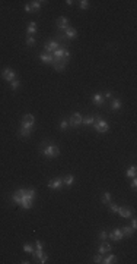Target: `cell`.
I'll list each match as a JSON object with an SVG mask.
<instances>
[{
    "label": "cell",
    "instance_id": "6da1fadb",
    "mask_svg": "<svg viewBox=\"0 0 137 264\" xmlns=\"http://www.w3.org/2000/svg\"><path fill=\"white\" fill-rule=\"evenodd\" d=\"M22 198L35 200V198H37V191H35L34 188H28V189H24V188H21V189L15 191V194L12 195V201H13L15 204H21Z\"/></svg>",
    "mask_w": 137,
    "mask_h": 264
},
{
    "label": "cell",
    "instance_id": "7a4b0ae2",
    "mask_svg": "<svg viewBox=\"0 0 137 264\" xmlns=\"http://www.w3.org/2000/svg\"><path fill=\"white\" fill-rule=\"evenodd\" d=\"M94 129H95L96 132H99V134H107L108 131H110V125H108V122L104 119V117H101V116H96V120L95 123H94Z\"/></svg>",
    "mask_w": 137,
    "mask_h": 264
},
{
    "label": "cell",
    "instance_id": "3957f363",
    "mask_svg": "<svg viewBox=\"0 0 137 264\" xmlns=\"http://www.w3.org/2000/svg\"><path fill=\"white\" fill-rule=\"evenodd\" d=\"M34 126H35V116L31 114V113L24 114V117L21 120V128L22 129H28V131H32Z\"/></svg>",
    "mask_w": 137,
    "mask_h": 264
},
{
    "label": "cell",
    "instance_id": "277c9868",
    "mask_svg": "<svg viewBox=\"0 0 137 264\" xmlns=\"http://www.w3.org/2000/svg\"><path fill=\"white\" fill-rule=\"evenodd\" d=\"M41 153L47 157V159H55L58 154H60V148L54 145V144H50V145H47L45 148H42Z\"/></svg>",
    "mask_w": 137,
    "mask_h": 264
},
{
    "label": "cell",
    "instance_id": "5b68a950",
    "mask_svg": "<svg viewBox=\"0 0 137 264\" xmlns=\"http://www.w3.org/2000/svg\"><path fill=\"white\" fill-rule=\"evenodd\" d=\"M82 114L80 113H73V116L70 117V119H67V122H68V126H71V128H79V126L82 125Z\"/></svg>",
    "mask_w": 137,
    "mask_h": 264
},
{
    "label": "cell",
    "instance_id": "8992f818",
    "mask_svg": "<svg viewBox=\"0 0 137 264\" xmlns=\"http://www.w3.org/2000/svg\"><path fill=\"white\" fill-rule=\"evenodd\" d=\"M1 78L7 82H12L13 79H16V72L12 68H4L1 70Z\"/></svg>",
    "mask_w": 137,
    "mask_h": 264
},
{
    "label": "cell",
    "instance_id": "52a82bcc",
    "mask_svg": "<svg viewBox=\"0 0 137 264\" xmlns=\"http://www.w3.org/2000/svg\"><path fill=\"white\" fill-rule=\"evenodd\" d=\"M60 47V44H58V41H55V40H51V41H48V43H45L44 44V50H45V53H53V52H55L57 49Z\"/></svg>",
    "mask_w": 137,
    "mask_h": 264
},
{
    "label": "cell",
    "instance_id": "ba28073f",
    "mask_svg": "<svg viewBox=\"0 0 137 264\" xmlns=\"http://www.w3.org/2000/svg\"><path fill=\"white\" fill-rule=\"evenodd\" d=\"M61 186H63V178H54V179H51V181L48 182V188H50V189H57V191H60Z\"/></svg>",
    "mask_w": 137,
    "mask_h": 264
},
{
    "label": "cell",
    "instance_id": "9c48e42d",
    "mask_svg": "<svg viewBox=\"0 0 137 264\" xmlns=\"http://www.w3.org/2000/svg\"><path fill=\"white\" fill-rule=\"evenodd\" d=\"M55 24H57L58 29H63V31H66L67 28H70V22H68V19L66 16H60V18L55 21Z\"/></svg>",
    "mask_w": 137,
    "mask_h": 264
},
{
    "label": "cell",
    "instance_id": "30bf717a",
    "mask_svg": "<svg viewBox=\"0 0 137 264\" xmlns=\"http://www.w3.org/2000/svg\"><path fill=\"white\" fill-rule=\"evenodd\" d=\"M108 238H111L114 242H120V241L124 239V235L121 232V229H114L111 233H108Z\"/></svg>",
    "mask_w": 137,
    "mask_h": 264
},
{
    "label": "cell",
    "instance_id": "8fae6325",
    "mask_svg": "<svg viewBox=\"0 0 137 264\" xmlns=\"http://www.w3.org/2000/svg\"><path fill=\"white\" fill-rule=\"evenodd\" d=\"M76 37H77V31H76L74 28L70 27V28H67V29L64 31V34H63L60 38H68V40H74Z\"/></svg>",
    "mask_w": 137,
    "mask_h": 264
},
{
    "label": "cell",
    "instance_id": "7c38bea8",
    "mask_svg": "<svg viewBox=\"0 0 137 264\" xmlns=\"http://www.w3.org/2000/svg\"><path fill=\"white\" fill-rule=\"evenodd\" d=\"M92 103H94L95 106H102V104L105 103L104 94H101V93H95V94L92 96Z\"/></svg>",
    "mask_w": 137,
    "mask_h": 264
},
{
    "label": "cell",
    "instance_id": "4fadbf2b",
    "mask_svg": "<svg viewBox=\"0 0 137 264\" xmlns=\"http://www.w3.org/2000/svg\"><path fill=\"white\" fill-rule=\"evenodd\" d=\"M111 250H112V247H111L108 242H105V241H102V244L99 245V248H98V252L99 254H102V255H105V254H108V252H111Z\"/></svg>",
    "mask_w": 137,
    "mask_h": 264
},
{
    "label": "cell",
    "instance_id": "5bb4252c",
    "mask_svg": "<svg viewBox=\"0 0 137 264\" xmlns=\"http://www.w3.org/2000/svg\"><path fill=\"white\" fill-rule=\"evenodd\" d=\"M40 59H41L44 63H47V65H53V62H54V59H53V55H50V53H41L40 55Z\"/></svg>",
    "mask_w": 137,
    "mask_h": 264
},
{
    "label": "cell",
    "instance_id": "9a60e30c",
    "mask_svg": "<svg viewBox=\"0 0 137 264\" xmlns=\"http://www.w3.org/2000/svg\"><path fill=\"white\" fill-rule=\"evenodd\" d=\"M118 214L123 217V219H130L133 214H131V210L127 209V207H120L118 209Z\"/></svg>",
    "mask_w": 137,
    "mask_h": 264
},
{
    "label": "cell",
    "instance_id": "2e32d148",
    "mask_svg": "<svg viewBox=\"0 0 137 264\" xmlns=\"http://www.w3.org/2000/svg\"><path fill=\"white\" fill-rule=\"evenodd\" d=\"M120 109H121V100L120 98H112L111 100V110L118 111Z\"/></svg>",
    "mask_w": 137,
    "mask_h": 264
},
{
    "label": "cell",
    "instance_id": "e0dca14e",
    "mask_svg": "<svg viewBox=\"0 0 137 264\" xmlns=\"http://www.w3.org/2000/svg\"><path fill=\"white\" fill-rule=\"evenodd\" d=\"M37 31H38V27H37V22H29L27 27V32L29 35H34V34H37Z\"/></svg>",
    "mask_w": 137,
    "mask_h": 264
},
{
    "label": "cell",
    "instance_id": "ac0fdd59",
    "mask_svg": "<svg viewBox=\"0 0 137 264\" xmlns=\"http://www.w3.org/2000/svg\"><path fill=\"white\" fill-rule=\"evenodd\" d=\"M136 173H137V169H136V166L133 165V166H130L128 169H127V172H125V176L127 178H136Z\"/></svg>",
    "mask_w": 137,
    "mask_h": 264
},
{
    "label": "cell",
    "instance_id": "d6986e66",
    "mask_svg": "<svg viewBox=\"0 0 137 264\" xmlns=\"http://www.w3.org/2000/svg\"><path fill=\"white\" fill-rule=\"evenodd\" d=\"M95 120H96L95 116H88V117H83V119H82V125L91 126V125H94V123H95Z\"/></svg>",
    "mask_w": 137,
    "mask_h": 264
},
{
    "label": "cell",
    "instance_id": "ffe728a7",
    "mask_svg": "<svg viewBox=\"0 0 137 264\" xmlns=\"http://www.w3.org/2000/svg\"><path fill=\"white\" fill-rule=\"evenodd\" d=\"M73 182H74V176H73V175H67V176L63 178V185H64V186H71Z\"/></svg>",
    "mask_w": 137,
    "mask_h": 264
},
{
    "label": "cell",
    "instance_id": "44dd1931",
    "mask_svg": "<svg viewBox=\"0 0 137 264\" xmlns=\"http://www.w3.org/2000/svg\"><path fill=\"white\" fill-rule=\"evenodd\" d=\"M53 68H54L55 70H58V72H61V70H64V68H66V63L64 62H53V65H51Z\"/></svg>",
    "mask_w": 137,
    "mask_h": 264
},
{
    "label": "cell",
    "instance_id": "7402d4cb",
    "mask_svg": "<svg viewBox=\"0 0 137 264\" xmlns=\"http://www.w3.org/2000/svg\"><path fill=\"white\" fill-rule=\"evenodd\" d=\"M121 232H123V235H124V238H130L133 233H134V230L130 227V226H124L123 229H121Z\"/></svg>",
    "mask_w": 137,
    "mask_h": 264
},
{
    "label": "cell",
    "instance_id": "603a6c76",
    "mask_svg": "<svg viewBox=\"0 0 137 264\" xmlns=\"http://www.w3.org/2000/svg\"><path fill=\"white\" fill-rule=\"evenodd\" d=\"M115 260H117V255L111 254L108 257H104V258H102V264H111V263H114Z\"/></svg>",
    "mask_w": 137,
    "mask_h": 264
},
{
    "label": "cell",
    "instance_id": "cb8c5ba5",
    "mask_svg": "<svg viewBox=\"0 0 137 264\" xmlns=\"http://www.w3.org/2000/svg\"><path fill=\"white\" fill-rule=\"evenodd\" d=\"M101 200H102V203H104V204H108V203H111L112 197H111V194L108 192V191H105V192L102 194V197H101Z\"/></svg>",
    "mask_w": 137,
    "mask_h": 264
},
{
    "label": "cell",
    "instance_id": "d4e9b609",
    "mask_svg": "<svg viewBox=\"0 0 137 264\" xmlns=\"http://www.w3.org/2000/svg\"><path fill=\"white\" fill-rule=\"evenodd\" d=\"M35 43H37V40H35V37H34V35H28L27 40H25L27 47H32V46H35Z\"/></svg>",
    "mask_w": 137,
    "mask_h": 264
},
{
    "label": "cell",
    "instance_id": "484cf974",
    "mask_svg": "<svg viewBox=\"0 0 137 264\" xmlns=\"http://www.w3.org/2000/svg\"><path fill=\"white\" fill-rule=\"evenodd\" d=\"M31 134H32V131H28V129H19V137L21 138H29L31 137Z\"/></svg>",
    "mask_w": 137,
    "mask_h": 264
},
{
    "label": "cell",
    "instance_id": "4316f807",
    "mask_svg": "<svg viewBox=\"0 0 137 264\" xmlns=\"http://www.w3.org/2000/svg\"><path fill=\"white\" fill-rule=\"evenodd\" d=\"M44 1H40V0H35V1H31V7H32V12L34 10H40L41 9V4Z\"/></svg>",
    "mask_w": 137,
    "mask_h": 264
},
{
    "label": "cell",
    "instance_id": "83f0119b",
    "mask_svg": "<svg viewBox=\"0 0 137 264\" xmlns=\"http://www.w3.org/2000/svg\"><path fill=\"white\" fill-rule=\"evenodd\" d=\"M19 87H21V81H19V79H13V81L10 82V90H12V91H16Z\"/></svg>",
    "mask_w": 137,
    "mask_h": 264
},
{
    "label": "cell",
    "instance_id": "f1b7e54d",
    "mask_svg": "<svg viewBox=\"0 0 137 264\" xmlns=\"http://www.w3.org/2000/svg\"><path fill=\"white\" fill-rule=\"evenodd\" d=\"M107 206H108V209H110L111 213H118V209H120V206H117V204H114V203H108Z\"/></svg>",
    "mask_w": 137,
    "mask_h": 264
},
{
    "label": "cell",
    "instance_id": "f546056e",
    "mask_svg": "<svg viewBox=\"0 0 137 264\" xmlns=\"http://www.w3.org/2000/svg\"><path fill=\"white\" fill-rule=\"evenodd\" d=\"M24 251L28 252V254H32L34 252V245L32 244H24Z\"/></svg>",
    "mask_w": 137,
    "mask_h": 264
},
{
    "label": "cell",
    "instance_id": "4dcf8cb0",
    "mask_svg": "<svg viewBox=\"0 0 137 264\" xmlns=\"http://www.w3.org/2000/svg\"><path fill=\"white\" fill-rule=\"evenodd\" d=\"M79 7L83 9V10L88 9V7H89V1H88V0H80V1H79Z\"/></svg>",
    "mask_w": 137,
    "mask_h": 264
},
{
    "label": "cell",
    "instance_id": "1f68e13d",
    "mask_svg": "<svg viewBox=\"0 0 137 264\" xmlns=\"http://www.w3.org/2000/svg\"><path fill=\"white\" fill-rule=\"evenodd\" d=\"M98 239L102 242V241H107L108 239V232H105V230H102L101 233H99V236H98Z\"/></svg>",
    "mask_w": 137,
    "mask_h": 264
},
{
    "label": "cell",
    "instance_id": "d6a6232c",
    "mask_svg": "<svg viewBox=\"0 0 137 264\" xmlns=\"http://www.w3.org/2000/svg\"><path fill=\"white\" fill-rule=\"evenodd\" d=\"M68 128V122H67V119H63L61 122H60V129L61 131H66Z\"/></svg>",
    "mask_w": 137,
    "mask_h": 264
},
{
    "label": "cell",
    "instance_id": "836d02e7",
    "mask_svg": "<svg viewBox=\"0 0 137 264\" xmlns=\"http://www.w3.org/2000/svg\"><path fill=\"white\" fill-rule=\"evenodd\" d=\"M102 258H104V255L98 252V255H95V257H94V263H96V264H101V263H102Z\"/></svg>",
    "mask_w": 137,
    "mask_h": 264
},
{
    "label": "cell",
    "instance_id": "e575fe53",
    "mask_svg": "<svg viewBox=\"0 0 137 264\" xmlns=\"http://www.w3.org/2000/svg\"><path fill=\"white\" fill-rule=\"evenodd\" d=\"M47 261H48V255H47V254H42V257L40 258V263H41V264H45Z\"/></svg>",
    "mask_w": 137,
    "mask_h": 264
},
{
    "label": "cell",
    "instance_id": "d590c367",
    "mask_svg": "<svg viewBox=\"0 0 137 264\" xmlns=\"http://www.w3.org/2000/svg\"><path fill=\"white\" fill-rule=\"evenodd\" d=\"M130 227H131L133 230H136V229H137V220H136V219H133V220H131V224H130Z\"/></svg>",
    "mask_w": 137,
    "mask_h": 264
},
{
    "label": "cell",
    "instance_id": "8d00e7d4",
    "mask_svg": "<svg viewBox=\"0 0 137 264\" xmlns=\"http://www.w3.org/2000/svg\"><path fill=\"white\" fill-rule=\"evenodd\" d=\"M104 98H105V100H110V98H112V93H111V91H107V93L104 94Z\"/></svg>",
    "mask_w": 137,
    "mask_h": 264
},
{
    "label": "cell",
    "instance_id": "74e56055",
    "mask_svg": "<svg viewBox=\"0 0 137 264\" xmlns=\"http://www.w3.org/2000/svg\"><path fill=\"white\" fill-rule=\"evenodd\" d=\"M131 188H133V189H136L137 188V179L136 178H133V181H131Z\"/></svg>",
    "mask_w": 137,
    "mask_h": 264
},
{
    "label": "cell",
    "instance_id": "f35d334b",
    "mask_svg": "<svg viewBox=\"0 0 137 264\" xmlns=\"http://www.w3.org/2000/svg\"><path fill=\"white\" fill-rule=\"evenodd\" d=\"M35 245H37V250H42V244H41V241H35Z\"/></svg>",
    "mask_w": 137,
    "mask_h": 264
},
{
    "label": "cell",
    "instance_id": "ab89813d",
    "mask_svg": "<svg viewBox=\"0 0 137 264\" xmlns=\"http://www.w3.org/2000/svg\"><path fill=\"white\" fill-rule=\"evenodd\" d=\"M25 10H27L28 13H31V12H32V7H31V4H25Z\"/></svg>",
    "mask_w": 137,
    "mask_h": 264
},
{
    "label": "cell",
    "instance_id": "60d3db41",
    "mask_svg": "<svg viewBox=\"0 0 137 264\" xmlns=\"http://www.w3.org/2000/svg\"><path fill=\"white\" fill-rule=\"evenodd\" d=\"M66 3H67V6H73L74 1H73V0H66Z\"/></svg>",
    "mask_w": 137,
    "mask_h": 264
}]
</instances>
